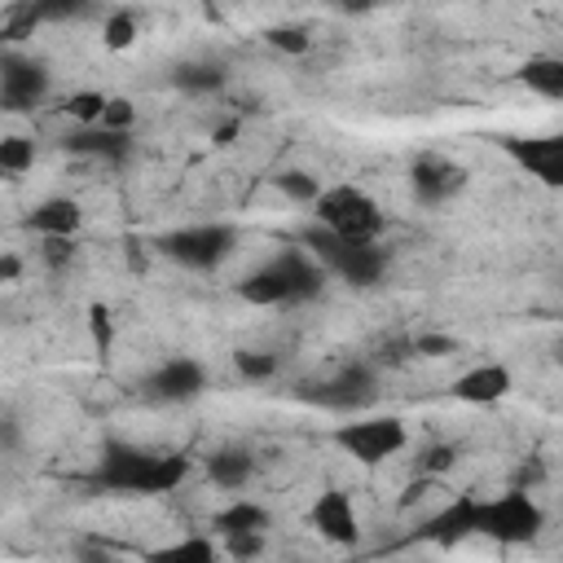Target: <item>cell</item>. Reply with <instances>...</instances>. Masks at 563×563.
Returning a JSON list of instances; mask_svg holds the SVG:
<instances>
[{"mask_svg": "<svg viewBox=\"0 0 563 563\" xmlns=\"http://www.w3.org/2000/svg\"><path fill=\"white\" fill-rule=\"evenodd\" d=\"M185 475H189L185 453H154V449H136L128 440H106L97 471H92V488L123 493V497H158V493L180 488Z\"/></svg>", "mask_w": 563, "mask_h": 563, "instance_id": "obj_1", "label": "cell"}, {"mask_svg": "<svg viewBox=\"0 0 563 563\" xmlns=\"http://www.w3.org/2000/svg\"><path fill=\"white\" fill-rule=\"evenodd\" d=\"M321 286H325V264L308 246H290L268 264H260L246 282H238V295L255 308H295L317 299Z\"/></svg>", "mask_w": 563, "mask_h": 563, "instance_id": "obj_2", "label": "cell"}, {"mask_svg": "<svg viewBox=\"0 0 563 563\" xmlns=\"http://www.w3.org/2000/svg\"><path fill=\"white\" fill-rule=\"evenodd\" d=\"M299 246H308L325 264V273H334L339 282L361 286V290L378 286L387 273V251L378 246V238H343L325 224H308L299 233Z\"/></svg>", "mask_w": 563, "mask_h": 563, "instance_id": "obj_3", "label": "cell"}, {"mask_svg": "<svg viewBox=\"0 0 563 563\" xmlns=\"http://www.w3.org/2000/svg\"><path fill=\"white\" fill-rule=\"evenodd\" d=\"M545 528V510L528 488H506L497 497H479L475 537H488L497 545H528Z\"/></svg>", "mask_w": 563, "mask_h": 563, "instance_id": "obj_4", "label": "cell"}, {"mask_svg": "<svg viewBox=\"0 0 563 563\" xmlns=\"http://www.w3.org/2000/svg\"><path fill=\"white\" fill-rule=\"evenodd\" d=\"M158 255L180 264V268H198V273H211L220 268L233 251H238V229L224 224V220H211V224H189V229H172L163 238H154Z\"/></svg>", "mask_w": 563, "mask_h": 563, "instance_id": "obj_5", "label": "cell"}, {"mask_svg": "<svg viewBox=\"0 0 563 563\" xmlns=\"http://www.w3.org/2000/svg\"><path fill=\"white\" fill-rule=\"evenodd\" d=\"M312 216H317V224H325V229H334L343 238H383V229H387L383 207L356 185L321 189V198L312 202Z\"/></svg>", "mask_w": 563, "mask_h": 563, "instance_id": "obj_6", "label": "cell"}, {"mask_svg": "<svg viewBox=\"0 0 563 563\" xmlns=\"http://www.w3.org/2000/svg\"><path fill=\"white\" fill-rule=\"evenodd\" d=\"M295 396H299L303 405L325 409V413H356V409H365V405L378 396V374H374V365L352 361V365L334 369L330 378L299 383V387H295Z\"/></svg>", "mask_w": 563, "mask_h": 563, "instance_id": "obj_7", "label": "cell"}, {"mask_svg": "<svg viewBox=\"0 0 563 563\" xmlns=\"http://www.w3.org/2000/svg\"><path fill=\"white\" fill-rule=\"evenodd\" d=\"M330 440H334L347 457H356L361 466H378V462L405 453V444H409V427H405V418L383 413V418L339 422V427L330 431Z\"/></svg>", "mask_w": 563, "mask_h": 563, "instance_id": "obj_8", "label": "cell"}, {"mask_svg": "<svg viewBox=\"0 0 563 563\" xmlns=\"http://www.w3.org/2000/svg\"><path fill=\"white\" fill-rule=\"evenodd\" d=\"M48 88H53V75H48V66L40 57H26L18 48H9L0 57V106L9 114L35 110L48 97Z\"/></svg>", "mask_w": 563, "mask_h": 563, "instance_id": "obj_9", "label": "cell"}, {"mask_svg": "<svg viewBox=\"0 0 563 563\" xmlns=\"http://www.w3.org/2000/svg\"><path fill=\"white\" fill-rule=\"evenodd\" d=\"M497 150L528 172L545 189H563V132H537V136H497Z\"/></svg>", "mask_w": 563, "mask_h": 563, "instance_id": "obj_10", "label": "cell"}, {"mask_svg": "<svg viewBox=\"0 0 563 563\" xmlns=\"http://www.w3.org/2000/svg\"><path fill=\"white\" fill-rule=\"evenodd\" d=\"M466 189V167L444 154H418L409 163V194L422 207H444Z\"/></svg>", "mask_w": 563, "mask_h": 563, "instance_id": "obj_11", "label": "cell"}, {"mask_svg": "<svg viewBox=\"0 0 563 563\" xmlns=\"http://www.w3.org/2000/svg\"><path fill=\"white\" fill-rule=\"evenodd\" d=\"M202 387H207V369H202V361H194V356H172V361H163V365L141 383L145 400H154V405H185V400H198Z\"/></svg>", "mask_w": 563, "mask_h": 563, "instance_id": "obj_12", "label": "cell"}, {"mask_svg": "<svg viewBox=\"0 0 563 563\" xmlns=\"http://www.w3.org/2000/svg\"><path fill=\"white\" fill-rule=\"evenodd\" d=\"M97 13V0H22L4 13V40H22L31 26L44 22H88Z\"/></svg>", "mask_w": 563, "mask_h": 563, "instance_id": "obj_13", "label": "cell"}, {"mask_svg": "<svg viewBox=\"0 0 563 563\" xmlns=\"http://www.w3.org/2000/svg\"><path fill=\"white\" fill-rule=\"evenodd\" d=\"M308 523L317 528V537H325L330 545H356L361 537V519H356V506L343 488H325L312 510H308Z\"/></svg>", "mask_w": 563, "mask_h": 563, "instance_id": "obj_14", "label": "cell"}, {"mask_svg": "<svg viewBox=\"0 0 563 563\" xmlns=\"http://www.w3.org/2000/svg\"><path fill=\"white\" fill-rule=\"evenodd\" d=\"M475 519H479V497H471V493H457L444 510H435L427 523H422V541H431V545H440V550H453V545H462L466 537H475Z\"/></svg>", "mask_w": 563, "mask_h": 563, "instance_id": "obj_15", "label": "cell"}, {"mask_svg": "<svg viewBox=\"0 0 563 563\" xmlns=\"http://www.w3.org/2000/svg\"><path fill=\"white\" fill-rule=\"evenodd\" d=\"M66 154H79V158H101V163H123L132 154V132L123 128H106V123H88V128H75L62 136Z\"/></svg>", "mask_w": 563, "mask_h": 563, "instance_id": "obj_16", "label": "cell"}, {"mask_svg": "<svg viewBox=\"0 0 563 563\" xmlns=\"http://www.w3.org/2000/svg\"><path fill=\"white\" fill-rule=\"evenodd\" d=\"M510 387H515L510 369L497 365V361H484V365H471L466 374H457L449 391H453V400H462V405H497V400L510 396Z\"/></svg>", "mask_w": 563, "mask_h": 563, "instance_id": "obj_17", "label": "cell"}, {"mask_svg": "<svg viewBox=\"0 0 563 563\" xmlns=\"http://www.w3.org/2000/svg\"><path fill=\"white\" fill-rule=\"evenodd\" d=\"M79 224H84V207L75 198H44L26 216V229H35L40 238H75Z\"/></svg>", "mask_w": 563, "mask_h": 563, "instance_id": "obj_18", "label": "cell"}, {"mask_svg": "<svg viewBox=\"0 0 563 563\" xmlns=\"http://www.w3.org/2000/svg\"><path fill=\"white\" fill-rule=\"evenodd\" d=\"M515 79L537 92V97H550V101H563V57H550V53H537V57H523L515 66Z\"/></svg>", "mask_w": 563, "mask_h": 563, "instance_id": "obj_19", "label": "cell"}, {"mask_svg": "<svg viewBox=\"0 0 563 563\" xmlns=\"http://www.w3.org/2000/svg\"><path fill=\"white\" fill-rule=\"evenodd\" d=\"M255 475V457L251 449H238V444H224L207 457V479L216 488H246V479Z\"/></svg>", "mask_w": 563, "mask_h": 563, "instance_id": "obj_20", "label": "cell"}, {"mask_svg": "<svg viewBox=\"0 0 563 563\" xmlns=\"http://www.w3.org/2000/svg\"><path fill=\"white\" fill-rule=\"evenodd\" d=\"M172 84L180 92H194V97H207V92H220L229 84V70L220 62H180L172 70Z\"/></svg>", "mask_w": 563, "mask_h": 563, "instance_id": "obj_21", "label": "cell"}, {"mask_svg": "<svg viewBox=\"0 0 563 563\" xmlns=\"http://www.w3.org/2000/svg\"><path fill=\"white\" fill-rule=\"evenodd\" d=\"M211 528H216L220 537H229V532H264V528H268V510H264L260 501L238 497V501H229L224 510L211 515Z\"/></svg>", "mask_w": 563, "mask_h": 563, "instance_id": "obj_22", "label": "cell"}, {"mask_svg": "<svg viewBox=\"0 0 563 563\" xmlns=\"http://www.w3.org/2000/svg\"><path fill=\"white\" fill-rule=\"evenodd\" d=\"M220 550H216V541L211 537H185V541H172V545H158V550H150V559L154 563H211Z\"/></svg>", "mask_w": 563, "mask_h": 563, "instance_id": "obj_23", "label": "cell"}, {"mask_svg": "<svg viewBox=\"0 0 563 563\" xmlns=\"http://www.w3.org/2000/svg\"><path fill=\"white\" fill-rule=\"evenodd\" d=\"M273 185H277L282 198H290V202H299V207H312V202L321 198V180H317L312 172H303V167H286V172H277Z\"/></svg>", "mask_w": 563, "mask_h": 563, "instance_id": "obj_24", "label": "cell"}, {"mask_svg": "<svg viewBox=\"0 0 563 563\" xmlns=\"http://www.w3.org/2000/svg\"><path fill=\"white\" fill-rule=\"evenodd\" d=\"M101 40H106V48H110V53L132 48V40H136V18H132L128 9L106 13V18H101Z\"/></svg>", "mask_w": 563, "mask_h": 563, "instance_id": "obj_25", "label": "cell"}, {"mask_svg": "<svg viewBox=\"0 0 563 563\" xmlns=\"http://www.w3.org/2000/svg\"><path fill=\"white\" fill-rule=\"evenodd\" d=\"M31 167H35V141L31 136H4L0 141V172L22 176Z\"/></svg>", "mask_w": 563, "mask_h": 563, "instance_id": "obj_26", "label": "cell"}, {"mask_svg": "<svg viewBox=\"0 0 563 563\" xmlns=\"http://www.w3.org/2000/svg\"><path fill=\"white\" fill-rule=\"evenodd\" d=\"M233 369H238L246 383H264V378H273V374H277V356H273V352L242 347V352H233Z\"/></svg>", "mask_w": 563, "mask_h": 563, "instance_id": "obj_27", "label": "cell"}, {"mask_svg": "<svg viewBox=\"0 0 563 563\" xmlns=\"http://www.w3.org/2000/svg\"><path fill=\"white\" fill-rule=\"evenodd\" d=\"M106 92H75V97H66V114L79 123V128H88V123H101V114H106Z\"/></svg>", "mask_w": 563, "mask_h": 563, "instance_id": "obj_28", "label": "cell"}, {"mask_svg": "<svg viewBox=\"0 0 563 563\" xmlns=\"http://www.w3.org/2000/svg\"><path fill=\"white\" fill-rule=\"evenodd\" d=\"M264 40H268L277 53H290V57H303V53L312 48V40H308L299 26H268Z\"/></svg>", "mask_w": 563, "mask_h": 563, "instance_id": "obj_29", "label": "cell"}, {"mask_svg": "<svg viewBox=\"0 0 563 563\" xmlns=\"http://www.w3.org/2000/svg\"><path fill=\"white\" fill-rule=\"evenodd\" d=\"M453 462H457V444H427V449L418 453V471H422L427 479L444 475Z\"/></svg>", "mask_w": 563, "mask_h": 563, "instance_id": "obj_30", "label": "cell"}, {"mask_svg": "<svg viewBox=\"0 0 563 563\" xmlns=\"http://www.w3.org/2000/svg\"><path fill=\"white\" fill-rule=\"evenodd\" d=\"M413 352H418V356H431V361H440V356H453V352H462V343H457L453 334H431V330H422V334L413 339Z\"/></svg>", "mask_w": 563, "mask_h": 563, "instance_id": "obj_31", "label": "cell"}, {"mask_svg": "<svg viewBox=\"0 0 563 563\" xmlns=\"http://www.w3.org/2000/svg\"><path fill=\"white\" fill-rule=\"evenodd\" d=\"M88 330H92L97 352H110V343H114V321H110V308H106V303H92V308H88Z\"/></svg>", "mask_w": 563, "mask_h": 563, "instance_id": "obj_32", "label": "cell"}, {"mask_svg": "<svg viewBox=\"0 0 563 563\" xmlns=\"http://www.w3.org/2000/svg\"><path fill=\"white\" fill-rule=\"evenodd\" d=\"M101 123H106V128H123V132H132V123H136V106H132L128 97H110Z\"/></svg>", "mask_w": 563, "mask_h": 563, "instance_id": "obj_33", "label": "cell"}, {"mask_svg": "<svg viewBox=\"0 0 563 563\" xmlns=\"http://www.w3.org/2000/svg\"><path fill=\"white\" fill-rule=\"evenodd\" d=\"M264 550V532H229L224 537V554L233 559H255Z\"/></svg>", "mask_w": 563, "mask_h": 563, "instance_id": "obj_34", "label": "cell"}, {"mask_svg": "<svg viewBox=\"0 0 563 563\" xmlns=\"http://www.w3.org/2000/svg\"><path fill=\"white\" fill-rule=\"evenodd\" d=\"M70 255H75L70 238H44V264H48V268H66Z\"/></svg>", "mask_w": 563, "mask_h": 563, "instance_id": "obj_35", "label": "cell"}, {"mask_svg": "<svg viewBox=\"0 0 563 563\" xmlns=\"http://www.w3.org/2000/svg\"><path fill=\"white\" fill-rule=\"evenodd\" d=\"M22 277V260H18V251H4L0 255V282H18Z\"/></svg>", "mask_w": 563, "mask_h": 563, "instance_id": "obj_36", "label": "cell"}, {"mask_svg": "<svg viewBox=\"0 0 563 563\" xmlns=\"http://www.w3.org/2000/svg\"><path fill=\"white\" fill-rule=\"evenodd\" d=\"M374 4H378V0H339V9H343V13H352V18H361V13H369Z\"/></svg>", "mask_w": 563, "mask_h": 563, "instance_id": "obj_37", "label": "cell"}, {"mask_svg": "<svg viewBox=\"0 0 563 563\" xmlns=\"http://www.w3.org/2000/svg\"><path fill=\"white\" fill-rule=\"evenodd\" d=\"M4 449H9V453L18 449V418H13V413H4Z\"/></svg>", "mask_w": 563, "mask_h": 563, "instance_id": "obj_38", "label": "cell"}, {"mask_svg": "<svg viewBox=\"0 0 563 563\" xmlns=\"http://www.w3.org/2000/svg\"><path fill=\"white\" fill-rule=\"evenodd\" d=\"M233 132H238V123H224V128H216V145H229V141H233Z\"/></svg>", "mask_w": 563, "mask_h": 563, "instance_id": "obj_39", "label": "cell"}, {"mask_svg": "<svg viewBox=\"0 0 563 563\" xmlns=\"http://www.w3.org/2000/svg\"><path fill=\"white\" fill-rule=\"evenodd\" d=\"M554 361H559V365H563V339H559V343H554Z\"/></svg>", "mask_w": 563, "mask_h": 563, "instance_id": "obj_40", "label": "cell"}, {"mask_svg": "<svg viewBox=\"0 0 563 563\" xmlns=\"http://www.w3.org/2000/svg\"><path fill=\"white\" fill-rule=\"evenodd\" d=\"M202 4H207V9H211V0H202Z\"/></svg>", "mask_w": 563, "mask_h": 563, "instance_id": "obj_41", "label": "cell"}]
</instances>
